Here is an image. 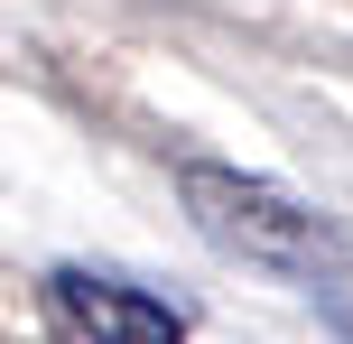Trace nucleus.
Returning <instances> with one entry per match:
<instances>
[{
    "instance_id": "1",
    "label": "nucleus",
    "mask_w": 353,
    "mask_h": 344,
    "mask_svg": "<svg viewBox=\"0 0 353 344\" xmlns=\"http://www.w3.org/2000/svg\"><path fill=\"white\" fill-rule=\"evenodd\" d=\"M176 196H186L195 233H205L214 252L261 261V270H279V279H307V298H353V252H344V233L316 214V205H298L288 186L186 159V168H176Z\"/></svg>"
},
{
    "instance_id": "2",
    "label": "nucleus",
    "mask_w": 353,
    "mask_h": 344,
    "mask_svg": "<svg viewBox=\"0 0 353 344\" xmlns=\"http://www.w3.org/2000/svg\"><path fill=\"white\" fill-rule=\"evenodd\" d=\"M47 316L74 344H186V307H168L159 289L121 270H84V261L47 270Z\"/></svg>"
}]
</instances>
